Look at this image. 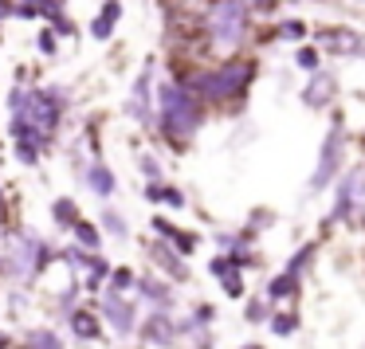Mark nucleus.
I'll return each mask as SVG.
<instances>
[{
    "instance_id": "f257e3e1",
    "label": "nucleus",
    "mask_w": 365,
    "mask_h": 349,
    "mask_svg": "<svg viewBox=\"0 0 365 349\" xmlns=\"http://www.w3.org/2000/svg\"><path fill=\"white\" fill-rule=\"evenodd\" d=\"M158 118H161V134L169 142H189L200 126V106L197 95L181 83H161L158 87Z\"/></svg>"
},
{
    "instance_id": "f03ea898",
    "label": "nucleus",
    "mask_w": 365,
    "mask_h": 349,
    "mask_svg": "<svg viewBox=\"0 0 365 349\" xmlns=\"http://www.w3.org/2000/svg\"><path fill=\"white\" fill-rule=\"evenodd\" d=\"M48 259H51V247L36 231H9V247H4V271H9V278L28 286L48 267Z\"/></svg>"
},
{
    "instance_id": "7ed1b4c3",
    "label": "nucleus",
    "mask_w": 365,
    "mask_h": 349,
    "mask_svg": "<svg viewBox=\"0 0 365 349\" xmlns=\"http://www.w3.org/2000/svg\"><path fill=\"white\" fill-rule=\"evenodd\" d=\"M205 28L216 51H236L247 36V0H216Z\"/></svg>"
},
{
    "instance_id": "20e7f679",
    "label": "nucleus",
    "mask_w": 365,
    "mask_h": 349,
    "mask_svg": "<svg viewBox=\"0 0 365 349\" xmlns=\"http://www.w3.org/2000/svg\"><path fill=\"white\" fill-rule=\"evenodd\" d=\"M252 79V63H220L216 71H200L189 79V90L197 98H208V103H224V98L240 95Z\"/></svg>"
},
{
    "instance_id": "39448f33",
    "label": "nucleus",
    "mask_w": 365,
    "mask_h": 349,
    "mask_svg": "<svg viewBox=\"0 0 365 349\" xmlns=\"http://www.w3.org/2000/svg\"><path fill=\"white\" fill-rule=\"evenodd\" d=\"M150 98H153V67H145V71L134 79V87H130L126 114H130L134 122H150V118H153V110H150Z\"/></svg>"
},
{
    "instance_id": "423d86ee",
    "label": "nucleus",
    "mask_w": 365,
    "mask_h": 349,
    "mask_svg": "<svg viewBox=\"0 0 365 349\" xmlns=\"http://www.w3.org/2000/svg\"><path fill=\"white\" fill-rule=\"evenodd\" d=\"M103 314L118 333H130L134 330V318H138V306H130V302L122 298V291H106L103 294Z\"/></svg>"
},
{
    "instance_id": "0eeeda50",
    "label": "nucleus",
    "mask_w": 365,
    "mask_h": 349,
    "mask_svg": "<svg viewBox=\"0 0 365 349\" xmlns=\"http://www.w3.org/2000/svg\"><path fill=\"white\" fill-rule=\"evenodd\" d=\"M118 20H122V0H106L103 9H98V16L91 20V36L106 43L114 36V28H118Z\"/></svg>"
},
{
    "instance_id": "6e6552de",
    "label": "nucleus",
    "mask_w": 365,
    "mask_h": 349,
    "mask_svg": "<svg viewBox=\"0 0 365 349\" xmlns=\"http://www.w3.org/2000/svg\"><path fill=\"white\" fill-rule=\"evenodd\" d=\"M142 338L153 341V345H173V341H177V325L169 322L165 310H158V314H153L150 322L142 325Z\"/></svg>"
},
{
    "instance_id": "1a4fd4ad",
    "label": "nucleus",
    "mask_w": 365,
    "mask_h": 349,
    "mask_svg": "<svg viewBox=\"0 0 365 349\" xmlns=\"http://www.w3.org/2000/svg\"><path fill=\"white\" fill-rule=\"evenodd\" d=\"M67 322H71V333L79 341H98V338H103V325H98V318L91 314V310H71Z\"/></svg>"
},
{
    "instance_id": "9d476101",
    "label": "nucleus",
    "mask_w": 365,
    "mask_h": 349,
    "mask_svg": "<svg viewBox=\"0 0 365 349\" xmlns=\"http://www.w3.org/2000/svg\"><path fill=\"white\" fill-rule=\"evenodd\" d=\"M83 177H87V189L98 192V197H110L114 192V173L103 165V161H95L91 169H83Z\"/></svg>"
},
{
    "instance_id": "9b49d317",
    "label": "nucleus",
    "mask_w": 365,
    "mask_h": 349,
    "mask_svg": "<svg viewBox=\"0 0 365 349\" xmlns=\"http://www.w3.org/2000/svg\"><path fill=\"white\" fill-rule=\"evenodd\" d=\"M134 283H138V294L150 298L158 310H173V298H169V291L158 283V278H134Z\"/></svg>"
},
{
    "instance_id": "f8f14e48",
    "label": "nucleus",
    "mask_w": 365,
    "mask_h": 349,
    "mask_svg": "<svg viewBox=\"0 0 365 349\" xmlns=\"http://www.w3.org/2000/svg\"><path fill=\"white\" fill-rule=\"evenodd\" d=\"M71 236H75V244L87 247V251H98V247H103L98 228H95V224H87V220H75V224H71Z\"/></svg>"
},
{
    "instance_id": "ddd939ff",
    "label": "nucleus",
    "mask_w": 365,
    "mask_h": 349,
    "mask_svg": "<svg viewBox=\"0 0 365 349\" xmlns=\"http://www.w3.org/2000/svg\"><path fill=\"white\" fill-rule=\"evenodd\" d=\"M153 228H158V231H161V236H165V239H173V247H177V251H181V255H189V251H192V244H197V239H192L189 231H177V228H173V224H169V220H153Z\"/></svg>"
},
{
    "instance_id": "4468645a",
    "label": "nucleus",
    "mask_w": 365,
    "mask_h": 349,
    "mask_svg": "<svg viewBox=\"0 0 365 349\" xmlns=\"http://www.w3.org/2000/svg\"><path fill=\"white\" fill-rule=\"evenodd\" d=\"M150 255H153V259H158V263H161V267H165L173 278H189V271H185V263L177 259L173 251H165V247H158V244H153V247H150Z\"/></svg>"
},
{
    "instance_id": "2eb2a0df",
    "label": "nucleus",
    "mask_w": 365,
    "mask_h": 349,
    "mask_svg": "<svg viewBox=\"0 0 365 349\" xmlns=\"http://www.w3.org/2000/svg\"><path fill=\"white\" fill-rule=\"evenodd\" d=\"M36 51H40L43 59H56V56H59V36L51 32L48 24H43V28H40V36H36Z\"/></svg>"
},
{
    "instance_id": "dca6fc26",
    "label": "nucleus",
    "mask_w": 365,
    "mask_h": 349,
    "mask_svg": "<svg viewBox=\"0 0 365 349\" xmlns=\"http://www.w3.org/2000/svg\"><path fill=\"white\" fill-rule=\"evenodd\" d=\"M51 212H56V220L63 224V228H71V224L79 220V208H75V200H67V197H59L56 204H51Z\"/></svg>"
},
{
    "instance_id": "f3484780",
    "label": "nucleus",
    "mask_w": 365,
    "mask_h": 349,
    "mask_svg": "<svg viewBox=\"0 0 365 349\" xmlns=\"http://www.w3.org/2000/svg\"><path fill=\"white\" fill-rule=\"evenodd\" d=\"M28 349H63V341H59L51 330H32L28 333Z\"/></svg>"
},
{
    "instance_id": "a211bd4d",
    "label": "nucleus",
    "mask_w": 365,
    "mask_h": 349,
    "mask_svg": "<svg viewBox=\"0 0 365 349\" xmlns=\"http://www.w3.org/2000/svg\"><path fill=\"white\" fill-rule=\"evenodd\" d=\"M48 28L59 36V40H71V36H79V28H75V20L67 16V12H59V16H51V20H48Z\"/></svg>"
},
{
    "instance_id": "6ab92c4d",
    "label": "nucleus",
    "mask_w": 365,
    "mask_h": 349,
    "mask_svg": "<svg viewBox=\"0 0 365 349\" xmlns=\"http://www.w3.org/2000/svg\"><path fill=\"white\" fill-rule=\"evenodd\" d=\"M103 228L110 231V236H118V239L126 236V220H122L118 212H110V208H106V212H103Z\"/></svg>"
},
{
    "instance_id": "aec40b11",
    "label": "nucleus",
    "mask_w": 365,
    "mask_h": 349,
    "mask_svg": "<svg viewBox=\"0 0 365 349\" xmlns=\"http://www.w3.org/2000/svg\"><path fill=\"white\" fill-rule=\"evenodd\" d=\"M126 286H134V271H130V267L110 271V291H126Z\"/></svg>"
},
{
    "instance_id": "412c9836",
    "label": "nucleus",
    "mask_w": 365,
    "mask_h": 349,
    "mask_svg": "<svg viewBox=\"0 0 365 349\" xmlns=\"http://www.w3.org/2000/svg\"><path fill=\"white\" fill-rule=\"evenodd\" d=\"M138 165H142V173L150 177V181H161V169H158V161H153V157H138Z\"/></svg>"
},
{
    "instance_id": "4be33fe9",
    "label": "nucleus",
    "mask_w": 365,
    "mask_h": 349,
    "mask_svg": "<svg viewBox=\"0 0 365 349\" xmlns=\"http://www.w3.org/2000/svg\"><path fill=\"white\" fill-rule=\"evenodd\" d=\"M283 36H287V40H299V36H302V24H299V20H287V24H283Z\"/></svg>"
},
{
    "instance_id": "5701e85b",
    "label": "nucleus",
    "mask_w": 365,
    "mask_h": 349,
    "mask_svg": "<svg viewBox=\"0 0 365 349\" xmlns=\"http://www.w3.org/2000/svg\"><path fill=\"white\" fill-rule=\"evenodd\" d=\"M12 20V0H0V24H9Z\"/></svg>"
},
{
    "instance_id": "b1692460",
    "label": "nucleus",
    "mask_w": 365,
    "mask_h": 349,
    "mask_svg": "<svg viewBox=\"0 0 365 349\" xmlns=\"http://www.w3.org/2000/svg\"><path fill=\"white\" fill-rule=\"evenodd\" d=\"M299 63L302 67H318V56H314V51H299Z\"/></svg>"
},
{
    "instance_id": "393cba45",
    "label": "nucleus",
    "mask_w": 365,
    "mask_h": 349,
    "mask_svg": "<svg viewBox=\"0 0 365 349\" xmlns=\"http://www.w3.org/2000/svg\"><path fill=\"white\" fill-rule=\"evenodd\" d=\"M0 349H9V338H4V333H0Z\"/></svg>"
}]
</instances>
